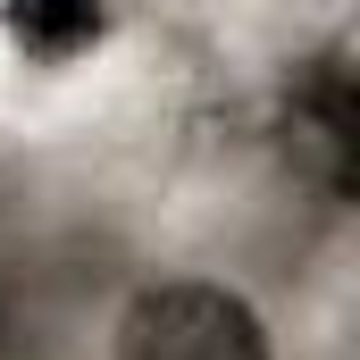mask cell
<instances>
[{"mask_svg":"<svg viewBox=\"0 0 360 360\" xmlns=\"http://www.w3.org/2000/svg\"><path fill=\"white\" fill-rule=\"evenodd\" d=\"M117 360H269V335L226 285H151L117 327Z\"/></svg>","mask_w":360,"mask_h":360,"instance_id":"1","label":"cell"},{"mask_svg":"<svg viewBox=\"0 0 360 360\" xmlns=\"http://www.w3.org/2000/svg\"><path fill=\"white\" fill-rule=\"evenodd\" d=\"M285 134H293V160L327 193H352V160H360V101H352V59L327 51L310 59L293 92H285Z\"/></svg>","mask_w":360,"mask_h":360,"instance_id":"2","label":"cell"},{"mask_svg":"<svg viewBox=\"0 0 360 360\" xmlns=\"http://www.w3.org/2000/svg\"><path fill=\"white\" fill-rule=\"evenodd\" d=\"M0 25H8L34 59H76V51L101 42L109 8H101V0H8V8H0Z\"/></svg>","mask_w":360,"mask_h":360,"instance_id":"3","label":"cell"}]
</instances>
